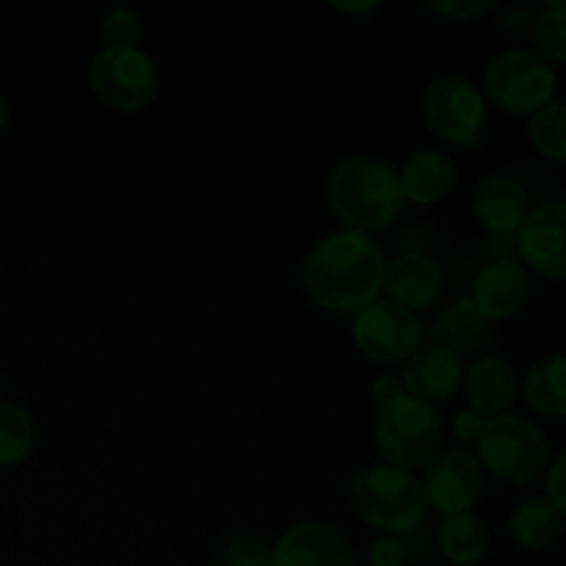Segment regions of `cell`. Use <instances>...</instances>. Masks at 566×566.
<instances>
[{"label":"cell","mask_w":566,"mask_h":566,"mask_svg":"<svg viewBox=\"0 0 566 566\" xmlns=\"http://www.w3.org/2000/svg\"><path fill=\"white\" fill-rule=\"evenodd\" d=\"M385 252L374 235L340 230L324 235L302 263V291L332 315H357L381 296Z\"/></svg>","instance_id":"1"},{"label":"cell","mask_w":566,"mask_h":566,"mask_svg":"<svg viewBox=\"0 0 566 566\" xmlns=\"http://www.w3.org/2000/svg\"><path fill=\"white\" fill-rule=\"evenodd\" d=\"M326 202L337 219L354 232L387 230L403 213V188L398 169L370 155L337 160L326 180Z\"/></svg>","instance_id":"2"},{"label":"cell","mask_w":566,"mask_h":566,"mask_svg":"<svg viewBox=\"0 0 566 566\" xmlns=\"http://www.w3.org/2000/svg\"><path fill=\"white\" fill-rule=\"evenodd\" d=\"M348 501L363 523L390 536L415 531L426 514L420 481L415 473L390 464H370L359 470L348 484Z\"/></svg>","instance_id":"3"},{"label":"cell","mask_w":566,"mask_h":566,"mask_svg":"<svg viewBox=\"0 0 566 566\" xmlns=\"http://www.w3.org/2000/svg\"><path fill=\"white\" fill-rule=\"evenodd\" d=\"M475 448H479L475 457L481 468L512 486H525L539 479L551 459L545 431L523 415L512 412L486 420V429Z\"/></svg>","instance_id":"4"},{"label":"cell","mask_w":566,"mask_h":566,"mask_svg":"<svg viewBox=\"0 0 566 566\" xmlns=\"http://www.w3.org/2000/svg\"><path fill=\"white\" fill-rule=\"evenodd\" d=\"M446 426L431 403L407 396L379 409L374 440L385 464L398 470H423L440 453Z\"/></svg>","instance_id":"5"},{"label":"cell","mask_w":566,"mask_h":566,"mask_svg":"<svg viewBox=\"0 0 566 566\" xmlns=\"http://www.w3.org/2000/svg\"><path fill=\"white\" fill-rule=\"evenodd\" d=\"M556 86V70L531 50H503L484 66L486 97L512 116H534L553 103Z\"/></svg>","instance_id":"6"},{"label":"cell","mask_w":566,"mask_h":566,"mask_svg":"<svg viewBox=\"0 0 566 566\" xmlns=\"http://www.w3.org/2000/svg\"><path fill=\"white\" fill-rule=\"evenodd\" d=\"M94 94L122 114H138L158 94V70L142 48H103L88 66Z\"/></svg>","instance_id":"7"},{"label":"cell","mask_w":566,"mask_h":566,"mask_svg":"<svg viewBox=\"0 0 566 566\" xmlns=\"http://www.w3.org/2000/svg\"><path fill=\"white\" fill-rule=\"evenodd\" d=\"M423 119L442 142L475 147L486 119V99L468 77L442 75L426 88Z\"/></svg>","instance_id":"8"},{"label":"cell","mask_w":566,"mask_h":566,"mask_svg":"<svg viewBox=\"0 0 566 566\" xmlns=\"http://www.w3.org/2000/svg\"><path fill=\"white\" fill-rule=\"evenodd\" d=\"M352 337L370 363L403 365L423 346V324L409 310L379 298L354 315Z\"/></svg>","instance_id":"9"},{"label":"cell","mask_w":566,"mask_h":566,"mask_svg":"<svg viewBox=\"0 0 566 566\" xmlns=\"http://www.w3.org/2000/svg\"><path fill=\"white\" fill-rule=\"evenodd\" d=\"M426 509H434L442 517L468 514L484 492V468L468 448L440 451L423 468Z\"/></svg>","instance_id":"10"},{"label":"cell","mask_w":566,"mask_h":566,"mask_svg":"<svg viewBox=\"0 0 566 566\" xmlns=\"http://www.w3.org/2000/svg\"><path fill=\"white\" fill-rule=\"evenodd\" d=\"M514 241L525 269L542 280H566V202L562 199L534 205Z\"/></svg>","instance_id":"11"},{"label":"cell","mask_w":566,"mask_h":566,"mask_svg":"<svg viewBox=\"0 0 566 566\" xmlns=\"http://www.w3.org/2000/svg\"><path fill=\"white\" fill-rule=\"evenodd\" d=\"M442 287H446V274H442L440 263L429 254L403 252L385 263L381 293L387 296V302L398 304L409 313L429 310L440 298Z\"/></svg>","instance_id":"12"},{"label":"cell","mask_w":566,"mask_h":566,"mask_svg":"<svg viewBox=\"0 0 566 566\" xmlns=\"http://www.w3.org/2000/svg\"><path fill=\"white\" fill-rule=\"evenodd\" d=\"M274 566H354L346 536L326 523H296L274 545Z\"/></svg>","instance_id":"13"},{"label":"cell","mask_w":566,"mask_h":566,"mask_svg":"<svg viewBox=\"0 0 566 566\" xmlns=\"http://www.w3.org/2000/svg\"><path fill=\"white\" fill-rule=\"evenodd\" d=\"M464 365L462 357L442 346H420L412 357L403 363L401 381L412 398L423 403L451 401L462 390Z\"/></svg>","instance_id":"14"},{"label":"cell","mask_w":566,"mask_h":566,"mask_svg":"<svg viewBox=\"0 0 566 566\" xmlns=\"http://www.w3.org/2000/svg\"><path fill=\"white\" fill-rule=\"evenodd\" d=\"M531 208L528 188L509 175H486L473 191V213L490 235H517Z\"/></svg>","instance_id":"15"},{"label":"cell","mask_w":566,"mask_h":566,"mask_svg":"<svg viewBox=\"0 0 566 566\" xmlns=\"http://www.w3.org/2000/svg\"><path fill=\"white\" fill-rule=\"evenodd\" d=\"M464 398L473 412L484 415L486 420L506 415L520 390L517 370L495 354H481L464 368L462 379Z\"/></svg>","instance_id":"16"},{"label":"cell","mask_w":566,"mask_h":566,"mask_svg":"<svg viewBox=\"0 0 566 566\" xmlns=\"http://www.w3.org/2000/svg\"><path fill=\"white\" fill-rule=\"evenodd\" d=\"M528 271L520 263H490L475 276L473 293H470L475 310H479L486 324L517 315L528 302Z\"/></svg>","instance_id":"17"},{"label":"cell","mask_w":566,"mask_h":566,"mask_svg":"<svg viewBox=\"0 0 566 566\" xmlns=\"http://www.w3.org/2000/svg\"><path fill=\"white\" fill-rule=\"evenodd\" d=\"M423 337L429 340V346H442L457 357H464V354L481 352V346L490 340V324L481 318L473 298L462 296L431 318Z\"/></svg>","instance_id":"18"},{"label":"cell","mask_w":566,"mask_h":566,"mask_svg":"<svg viewBox=\"0 0 566 566\" xmlns=\"http://www.w3.org/2000/svg\"><path fill=\"white\" fill-rule=\"evenodd\" d=\"M398 177L407 202L437 205L457 186V166L440 149H420L409 155Z\"/></svg>","instance_id":"19"},{"label":"cell","mask_w":566,"mask_h":566,"mask_svg":"<svg viewBox=\"0 0 566 566\" xmlns=\"http://www.w3.org/2000/svg\"><path fill=\"white\" fill-rule=\"evenodd\" d=\"M564 523L547 497H528L509 517V534L523 551H545L562 536Z\"/></svg>","instance_id":"20"},{"label":"cell","mask_w":566,"mask_h":566,"mask_svg":"<svg viewBox=\"0 0 566 566\" xmlns=\"http://www.w3.org/2000/svg\"><path fill=\"white\" fill-rule=\"evenodd\" d=\"M523 396L542 418H566V357L553 354L525 374Z\"/></svg>","instance_id":"21"},{"label":"cell","mask_w":566,"mask_h":566,"mask_svg":"<svg viewBox=\"0 0 566 566\" xmlns=\"http://www.w3.org/2000/svg\"><path fill=\"white\" fill-rule=\"evenodd\" d=\"M440 553L457 566H473L486 553V528L475 514H453L437 528Z\"/></svg>","instance_id":"22"},{"label":"cell","mask_w":566,"mask_h":566,"mask_svg":"<svg viewBox=\"0 0 566 566\" xmlns=\"http://www.w3.org/2000/svg\"><path fill=\"white\" fill-rule=\"evenodd\" d=\"M36 429L31 415L11 401H0V468L20 464L31 457Z\"/></svg>","instance_id":"23"},{"label":"cell","mask_w":566,"mask_h":566,"mask_svg":"<svg viewBox=\"0 0 566 566\" xmlns=\"http://www.w3.org/2000/svg\"><path fill=\"white\" fill-rule=\"evenodd\" d=\"M528 138L539 155L556 164H566V103H547L528 116Z\"/></svg>","instance_id":"24"},{"label":"cell","mask_w":566,"mask_h":566,"mask_svg":"<svg viewBox=\"0 0 566 566\" xmlns=\"http://www.w3.org/2000/svg\"><path fill=\"white\" fill-rule=\"evenodd\" d=\"M536 55L547 64H566V3H545L534 20Z\"/></svg>","instance_id":"25"},{"label":"cell","mask_w":566,"mask_h":566,"mask_svg":"<svg viewBox=\"0 0 566 566\" xmlns=\"http://www.w3.org/2000/svg\"><path fill=\"white\" fill-rule=\"evenodd\" d=\"M219 566H274V547L258 534L238 531L221 542Z\"/></svg>","instance_id":"26"},{"label":"cell","mask_w":566,"mask_h":566,"mask_svg":"<svg viewBox=\"0 0 566 566\" xmlns=\"http://www.w3.org/2000/svg\"><path fill=\"white\" fill-rule=\"evenodd\" d=\"M99 36H103L105 48L111 50L136 48V42L142 39V20L133 9L116 6L99 20Z\"/></svg>","instance_id":"27"},{"label":"cell","mask_w":566,"mask_h":566,"mask_svg":"<svg viewBox=\"0 0 566 566\" xmlns=\"http://www.w3.org/2000/svg\"><path fill=\"white\" fill-rule=\"evenodd\" d=\"M409 551L398 536H379L376 542H370L368 547V564L370 566H407Z\"/></svg>","instance_id":"28"},{"label":"cell","mask_w":566,"mask_h":566,"mask_svg":"<svg viewBox=\"0 0 566 566\" xmlns=\"http://www.w3.org/2000/svg\"><path fill=\"white\" fill-rule=\"evenodd\" d=\"M426 9L431 11V14L437 17H448V20L453 22H468L473 20V17L479 14H486L490 9H495V3L492 0H484V3H470V0H448V3H426Z\"/></svg>","instance_id":"29"},{"label":"cell","mask_w":566,"mask_h":566,"mask_svg":"<svg viewBox=\"0 0 566 566\" xmlns=\"http://www.w3.org/2000/svg\"><path fill=\"white\" fill-rule=\"evenodd\" d=\"M545 497L556 506V512L566 520V453L556 459L547 470L545 479Z\"/></svg>","instance_id":"30"},{"label":"cell","mask_w":566,"mask_h":566,"mask_svg":"<svg viewBox=\"0 0 566 566\" xmlns=\"http://www.w3.org/2000/svg\"><path fill=\"white\" fill-rule=\"evenodd\" d=\"M407 387H403L401 376H379V379L370 385V398H374L376 409L381 407H390V403L401 401V398H407Z\"/></svg>","instance_id":"31"},{"label":"cell","mask_w":566,"mask_h":566,"mask_svg":"<svg viewBox=\"0 0 566 566\" xmlns=\"http://www.w3.org/2000/svg\"><path fill=\"white\" fill-rule=\"evenodd\" d=\"M484 429H486V418L484 415L473 412L470 407L459 409V412L453 415V434H457L462 442H479L481 434H484Z\"/></svg>","instance_id":"32"},{"label":"cell","mask_w":566,"mask_h":566,"mask_svg":"<svg viewBox=\"0 0 566 566\" xmlns=\"http://www.w3.org/2000/svg\"><path fill=\"white\" fill-rule=\"evenodd\" d=\"M481 252L490 258V263H517L514 235H486V241L481 243Z\"/></svg>","instance_id":"33"},{"label":"cell","mask_w":566,"mask_h":566,"mask_svg":"<svg viewBox=\"0 0 566 566\" xmlns=\"http://www.w3.org/2000/svg\"><path fill=\"white\" fill-rule=\"evenodd\" d=\"M335 9H340V11H346V14H359V17H374V11H376V3H363V6H343V3H337Z\"/></svg>","instance_id":"34"},{"label":"cell","mask_w":566,"mask_h":566,"mask_svg":"<svg viewBox=\"0 0 566 566\" xmlns=\"http://www.w3.org/2000/svg\"><path fill=\"white\" fill-rule=\"evenodd\" d=\"M6 127H9V103H6V97L0 94V136H3Z\"/></svg>","instance_id":"35"},{"label":"cell","mask_w":566,"mask_h":566,"mask_svg":"<svg viewBox=\"0 0 566 566\" xmlns=\"http://www.w3.org/2000/svg\"><path fill=\"white\" fill-rule=\"evenodd\" d=\"M0 390H3V379H0Z\"/></svg>","instance_id":"36"}]
</instances>
